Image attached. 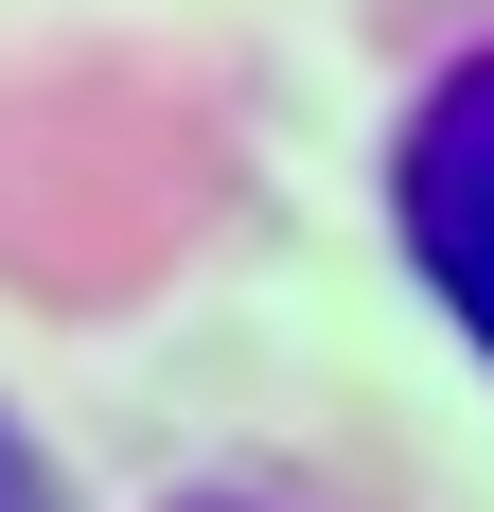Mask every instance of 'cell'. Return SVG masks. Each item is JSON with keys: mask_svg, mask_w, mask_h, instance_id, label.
I'll return each mask as SVG.
<instances>
[{"mask_svg": "<svg viewBox=\"0 0 494 512\" xmlns=\"http://www.w3.org/2000/svg\"><path fill=\"white\" fill-rule=\"evenodd\" d=\"M389 230H406V265L442 283V318L494 354V53L424 71V106L389 124Z\"/></svg>", "mask_w": 494, "mask_h": 512, "instance_id": "obj_1", "label": "cell"}, {"mask_svg": "<svg viewBox=\"0 0 494 512\" xmlns=\"http://www.w3.org/2000/svg\"><path fill=\"white\" fill-rule=\"evenodd\" d=\"M0 512H53V477H36V442L0 424Z\"/></svg>", "mask_w": 494, "mask_h": 512, "instance_id": "obj_2", "label": "cell"}, {"mask_svg": "<svg viewBox=\"0 0 494 512\" xmlns=\"http://www.w3.org/2000/svg\"><path fill=\"white\" fill-rule=\"evenodd\" d=\"M177 512H265V495H177Z\"/></svg>", "mask_w": 494, "mask_h": 512, "instance_id": "obj_3", "label": "cell"}]
</instances>
